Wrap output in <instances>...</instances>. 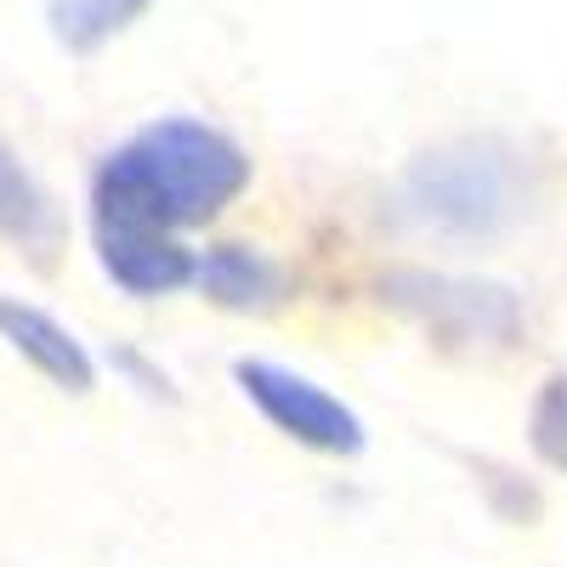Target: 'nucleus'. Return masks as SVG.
<instances>
[{"instance_id": "nucleus-9", "label": "nucleus", "mask_w": 567, "mask_h": 567, "mask_svg": "<svg viewBox=\"0 0 567 567\" xmlns=\"http://www.w3.org/2000/svg\"><path fill=\"white\" fill-rule=\"evenodd\" d=\"M154 0H52L45 7V23H52V40L74 58L103 52L114 34H125L131 23L148 18Z\"/></svg>"}, {"instance_id": "nucleus-4", "label": "nucleus", "mask_w": 567, "mask_h": 567, "mask_svg": "<svg viewBox=\"0 0 567 567\" xmlns=\"http://www.w3.org/2000/svg\"><path fill=\"white\" fill-rule=\"evenodd\" d=\"M233 386L245 392V403L272 425L278 437H290L307 454L323 460H352L363 454L369 432H363V414L336 398L323 381L290 369V363H272V358H239L233 363Z\"/></svg>"}, {"instance_id": "nucleus-6", "label": "nucleus", "mask_w": 567, "mask_h": 567, "mask_svg": "<svg viewBox=\"0 0 567 567\" xmlns=\"http://www.w3.org/2000/svg\"><path fill=\"white\" fill-rule=\"evenodd\" d=\"M97 272L131 301H159L194 290L199 250L182 245V233H91Z\"/></svg>"}, {"instance_id": "nucleus-8", "label": "nucleus", "mask_w": 567, "mask_h": 567, "mask_svg": "<svg viewBox=\"0 0 567 567\" xmlns=\"http://www.w3.org/2000/svg\"><path fill=\"white\" fill-rule=\"evenodd\" d=\"M194 290L227 312H272L290 296V272L256 245H210L194 261Z\"/></svg>"}, {"instance_id": "nucleus-10", "label": "nucleus", "mask_w": 567, "mask_h": 567, "mask_svg": "<svg viewBox=\"0 0 567 567\" xmlns=\"http://www.w3.org/2000/svg\"><path fill=\"white\" fill-rule=\"evenodd\" d=\"M528 449H534L539 465L567 477V369L550 374L528 403Z\"/></svg>"}, {"instance_id": "nucleus-11", "label": "nucleus", "mask_w": 567, "mask_h": 567, "mask_svg": "<svg viewBox=\"0 0 567 567\" xmlns=\"http://www.w3.org/2000/svg\"><path fill=\"white\" fill-rule=\"evenodd\" d=\"M120 374H131V381H136V392H148V398H176L171 392V374L159 369V363H142L131 347H114V358H109Z\"/></svg>"}, {"instance_id": "nucleus-1", "label": "nucleus", "mask_w": 567, "mask_h": 567, "mask_svg": "<svg viewBox=\"0 0 567 567\" xmlns=\"http://www.w3.org/2000/svg\"><path fill=\"white\" fill-rule=\"evenodd\" d=\"M250 187L245 142L199 120L159 114L120 136L91 165L85 227L91 233H187L216 221Z\"/></svg>"}, {"instance_id": "nucleus-3", "label": "nucleus", "mask_w": 567, "mask_h": 567, "mask_svg": "<svg viewBox=\"0 0 567 567\" xmlns=\"http://www.w3.org/2000/svg\"><path fill=\"white\" fill-rule=\"evenodd\" d=\"M381 301L420 323L437 347L460 352H505L523 341L528 312L511 284L471 278V272H432V267H392L381 272Z\"/></svg>"}, {"instance_id": "nucleus-5", "label": "nucleus", "mask_w": 567, "mask_h": 567, "mask_svg": "<svg viewBox=\"0 0 567 567\" xmlns=\"http://www.w3.org/2000/svg\"><path fill=\"white\" fill-rule=\"evenodd\" d=\"M0 347L12 358H23L45 386H58L69 398H85L97 386V352H91L58 312H45L40 301L0 290Z\"/></svg>"}, {"instance_id": "nucleus-7", "label": "nucleus", "mask_w": 567, "mask_h": 567, "mask_svg": "<svg viewBox=\"0 0 567 567\" xmlns=\"http://www.w3.org/2000/svg\"><path fill=\"white\" fill-rule=\"evenodd\" d=\"M0 245H12L40 267L63 250V210L52 187L23 165V154L7 136H0Z\"/></svg>"}, {"instance_id": "nucleus-2", "label": "nucleus", "mask_w": 567, "mask_h": 567, "mask_svg": "<svg viewBox=\"0 0 567 567\" xmlns=\"http://www.w3.org/2000/svg\"><path fill=\"white\" fill-rule=\"evenodd\" d=\"M534 199H539V176L523 159V148L505 136L443 142V148L420 154L398 182L403 216L454 245L499 239L534 210Z\"/></svg>"}]
</instances>
